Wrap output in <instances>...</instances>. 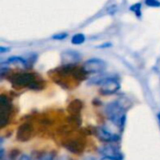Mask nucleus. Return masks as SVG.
I'll return each instance as SVG.
<instances>
[{
  "mask_svg": "<svg viewBox=\"0 0 160 160\" xmlns=\"http://www.w3.org/2000/svg\"><path fill=\"white\" fill-rule=\"evenodd\" d=\"M11 83L18 87H27L29 89H39L42 87L41 82L33 73L15 74L10 79Z\"/></svg>",
  "mask_w": 160,
  "mask_h": 160,
  "instance_id": "obj_1",
  "label": "nucleus"
},
{
  "mask_svg": "<svg viewBox=\"0 0 160 160\" xmlns=\"http://www.w3.org/2000/svg\"><path fill=\"white\" fill-rule=\"evenodd\" d=\"M105 112L109 120L117 127H122L125 123V109L117 101L112 102L106 106Z\"/></svg>",
  "mask_w": 160,
  "mask_h": 160,
  "instance_id": "obj_2",
  "label": "nucleus"
},
{
  "mask_svg": "<svg viewBox=\"0 0 160 160\" xmlns=\"http://www.w3.org/2000/svg\"><path fill=\"white\" fill-rule=\"evenodd\" d=\"M11 112V104L9 99L5 97H0V128H3L7 126Z\"/></svg>",
  "mask_w": 160,
  "mask_h": 160,
  "instance_id": "obj_3",
  "label": "nucleus"
},
{
  "mask_svg": "<svg viewBox=\"0 0 160 160\" xmlns=\"http://www.w3.org/2000/svg\"><path fill=\"white\" fill-rule=\"evenodd\" d=\"M120 88V83L116 79L105 78L100 82V92L103 95H112L116 93Z\"/></svg>",
  "mask_w": 160,
  "mask_h": 160,
  "instance_id": "obj_4",
  "label": "nucleus"
},
{
  "mask_svg": "<svg viewBox=\"0 0 160 160\" xmlns=\"http://www.w3.org/2000/svg\"><path fill=\"white\" fill-rule=\"evenodd\" d=\"M106 68V63L100 59H89L87 60L82 67V69L85 73H99L104 70Z\"/></svg>",
  "mask_w": 160,
  "mask_h": 160,
  "instance_id": "obj_5",
  "label": "nucleus"
},
{
  "mask_svg": "<svg viewBox=\"0 0 160 160\" xmlns=\"http://www.w3.org/2000/svg\"><path fill=\"white\" fill-rule=\"evenodd\" d=\"M96 132L98 139L105 142H117L119 140V137L116 134L111 132V130H109L105 127L98 128Z\"/></svg>",
  "mask_w": 160,
  "mask_h": 160,
  "instance_id": "obj_6",
  "label": "nucleus"
},
{
  "mask_svg": "<svg viewBox=\"0 0 160 160\" xmlns=\"http://www.w3.org/2000/svg\"><path fill=\"white\" fill-rule=\"evenodd\" d=\"M98 152L104 157V158H108L111 159L113 160H121L122 159V154L121 152L115 148L114 146H111V145H106V146H102L98 149Z\"/></svg>",
  "mask_w": 160,
  "mask_h": 160,
  "instance_id": "obj_7",
  "label": "nucleus"
},
{
  "mask_svg": "<svg viewBox=\"0 0 160 160\" xmlns=\"http://www.w3.org/2000/svg\"><path fill=\"white\" fill-rule=\"evenodd\" d=\"M32 132H33L32 126L29 125V124H23L18 129L17 139L20 142H26V141H28L31 138Z\"/></svg>",
  "mask_w": 160,
  "mask_h": 160,
  "instance_id": "obj_8",
  "label": "nucleus"
},
{
  "mask_svg": "<svg viewBox=\"0 0 160 160\" xmlns=\"http://www.w3.org/2000/svg\"><path fill=\"white\" fill-rule=\"evenodd\" d=\"M61 57L65 65H73L80 60V55L76 52H64Z\"/></svg>",
  "mask_w": 160,
  "mask_h": 160,
  "instance_id": "obj_9",
  "label": "nucleus"
},
{
  "mask_svg": "<svg viewBox=\"0 0 160 160\" xmlns=\"http://www.w3.org/2000/svg\"><path fill=\"white\" fill-rule=\"evenodd\" d=\"M66 148H67L68 151L72 152V153H80V152L82 150L83 146H82V144L80 142H78V141H70V142H68L67 143Z\"/></svg>",
  "mask_w": 160,
  "mask_h": 160,
  "instance_id": "obj_10",
  "label": "nucleus"
},
{
  "mask_svg": "<svg viewBox=\"0 0 160 160\" xmlns=\"http://www.w3.org/2000/svg\"><path fill=\"white\" fill-rule=\"evenodd\" d=\"M8 64H10V65H13V66H16V67H19L20 68H25L27 67V64H26V61L19 56H13V57H10L8 60Z\"/></svg>",
  "mask_w": 160,
  "mask_h": 160,
  "instance_id": "obj_11",
  "label": "nucleus"
},
{
  "mask_svg": "<svg viewBox=\"0 0 160 160\" xmlns=\"http://www.w3.org/2000/svg\"><path fill=\"white\" fill-rule=\"evenodd\" d=\"M82 108V104L80 100H74L69 104L68 107V111L69 112H71L72 114H77L80 112L81 109Z\"/></svg>",
  "mask_w": 160,
  "mask_h": 160,
  "instance_id": "obj_12",
  "label": "nucleus"
},
{
  "mask_svg": "<svg viewBox=\"0 0 160 160\" xmlns=\"http://www.w3.org/2000/svg\"><path fill=\"white\" fill-rule=\"evenodd\" d=\"M84 40H85V37L82 34H77V35L73 36L71 38V42L74 45H80V44L83 43Z\"/></svg>",
  "mask_w": 160,
  "mask_h": 160,
  "instance_id": "obj_13",
  "label": "nucleus"
},
{
  "mask_svg": "<svg viewBox=\"0 0 160 160\" xmlns=\"http://www.w3.org/2000/svg\"><path fill=\"white\" fill-rule=\"evenodd\" d=\"M38 160H53V154L52 153H46L41 155Z\"/></svg>",
  "mask_w": 160,
  "mask_h": 160,
  "instance_id": "obj_14",
  "label": "nucleus"
},
{
  "mask_svg": "<svg viewBox=\"0 0 160 160\" xmlns=\"http://www.w3.org/2000/svg\"><path fill=\"white\" fill-rule=\"evenodd\" d=\"M145 4L148 7H159L160 2L158 0H145Z\"/></svg>",
  "mask_w": 160,
  "mask_h": 160,
  "instance_id": "obj_15",
  "label": "nucleus"
},
{
  "mask_svg": "<svg viewBox=\"0 0 160 160\" xmlns=\"http://www.w3.org/2000/svg\"><path fill=\"white\" fill-rule=\"evenodd\" d=\"M131 9L138 15V16H141V5L140 4H136L134 6L131 7Z\"/></svg>",
  "mask_w": 160,
  "mask_h": 160,
  "instance_id": "obj_16",
  "label": "nucleus"
},
{
  "mask_svg": "<svg viewBox=\"0 0 160 160\" xmlns=\"http://www.w3.org/2000/svg\"><path fill=\"white\" fill-rule=\"evenodd\" d=\"M67 37V34H62V35H57V36H54L53 38L54 39H63Z\"/></svg>",
  "mask_w": 160,
  "mask_h": 160,
  "instance_id": "obj_17",
  "label": "nucleus"
},
{
  "mask_svg": "<svg viewBox=\"0 0 160 160\" xmlns=\"http://www.w3.org/2000/svg\"><path fill=\"white\" fill-rule=\"evenodd\" d=\"M19 160H32V159H31V158H30V157H28L27 155H22V156L19 158Z\"/></svg>",
  "mask_w": 160,
  "mask_h": 160,
  "instance_id": "obj_18",
  "label": "nucleus"
},
{
  "mask_svg": "<svg viewBox=\"0 0 160 160\" xmlns=\"http://www.w3.org/2000/svg\"><path fill=\"white\" fill-rule=\"evenodd\" d=\"M57 160H70L68 157H65V156H63V157H60Z\"/></svg>",
  "mask_w": 160,
  "mask_h": 160,
  "instance_id": "obj_19",
  "label": "nucleus"
},
{
  "mask_svg": "<svg viewBox=\"0 0 160 160\" xmlns=\"http://www.w3.org/2000/svg\"><path fill=\"white\" fill-rule=\"evenodd\" d=\"M101 160H113V159H111V158H103Z\"/></svg>",
  "mask_w": 160,
  "mask_h": 160,
  "instance_id": "obj_20",
  "label": "nucleus"
},
{
  "mask_svg": "<svg viewBox=\"0 0 160 160\" xmlns=\"http://www.w3.org/2000/svg\"><path fill=\"white\" fill-rule=\"evenodd\" d=\"M158 120H159L160 122V113H158Z\"/></svg>",
  "mask_w": 160,
  "mask_h": 160,
  "instance_id": "obj_21",
  "label": "nucleus"
}]
</instances>
